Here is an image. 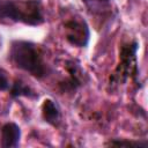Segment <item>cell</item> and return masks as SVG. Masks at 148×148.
Masks as SVG:
<instances>
[{
    "label": "cell",
    "mask_w": 148,
    "mask_h": 148,
    "mask_svg": "<svg viewBox=\"0 0 148 148\" xmlns=\"http://www.w3.org/2000/svg\"><path fill=\"white\" fill-rule=\"evenodd\" d=\"M12 95L14 97L16 96H34L31 89L29 87H27L23 82L21 81H16L12 88Z\"/></svg>",
    "instance_id": "8"
},
{
    "label": "cell",
    "mask_w": 148,
    "mask_h": 148,
    "mask_svg": "<svg viewBox=\"0 0 148 148\" xmlns=\"http://www.w3.org/2000/svg\"><path fill=\"white\" fill-rule=\"evenodd\" d=\"M136 50L138 44L135 42L123 46L120 52V62L112 76V81L123 83L128 77L136 75Z\"/></svg>",
    "instance_id": "3"
},
{
    "label": "cell",
    "mask_w": 148,
    "mask_h": 148,
    "mask_svg": "<svg viewBox=\"0 0 148 148\" xmlns=\"http://www.w3.org/2000/svg\"><path fill=\"white\" fill-rule=\"evenodd\" d=\"M21 138L20 127L14 123H7L1 130V142L3 147H17Z\"/></svg>",
    "instance_id": "5"
},
{
    "label": "cell",
    "mask_w": 148,
    "mask_h": 148,
    "mask_svg": "<svg viewBox=\"0 0 148 148\" xmlns=\"http://www.w3.org/2000/svg\"><path fill=\"white\" fill-rule=\"evenodd\" d=\"M10 58L21 69L36 77H43L46 74V67L38 47L25 40H16L12 44Z\"/></svg>",
    "instance_id": "2"
},
{
    "label": "cell",
    "mask_w": 148,
    "mask_h": 148,
    "mask_svg": "<svg viewBox=\"0 0 148 148\" xmlns=\"http://www.w3.org/2000/svg\"><path fill=\"white\" fill-rule=\"evenodd\" d=\"M42 113L44 120L51 125H57L60 121V110L58 105L51 99L44 101L42 106Z\"/></svg>",
    "instance_id": "6"
},
{
    "label": "cell",
    "mask_w": 148,
    "mask_h": 148,
    "mask_svg": "<svg viewBox=\"0 0 148 148\" xmlns=\"http://www.w3.org/2000/svg\"><path fill=\"white\" fill-rule=\"evenodd\" d=\"M8 87H9L8 79H7L5 72L0 71V90H6V89H8Z\"/></svg>",
    "instance_id": "9"
},
{
    "label": "cell",
    "mask_w": 148,
    "mask_h": 148,
    "mask_svg": "<svg viewBox=\"0 0 148 148\" xmlns=\"http://www.w3.org/2000/svg\"><path fill=\"white\" fill-rule=\"evenodd\" d=\"M65 34L67 40L79 47H83L89 40V28L80 17H73L65 23Z\"/></svg>",
    "instance_id": "4"
},
{
    "label": "cell",
    "mask_w": 148,
    "mask_h": 148,
    "mask_svg": "<svg viewBox=\"0 0 148 148\" xmlns=\"http://www.w3.org/2000/svg\"><path fill=\"white\" fill-rule=\"evenodd\" d=\"M88 10L92 14L104 15L111 9V0H82Z\"/></svg>",
    "instance_id": "7"
},
{
    "label": "cell",
    "mask_w": 148,
    "mask_h": 148,
    "mask_svg": "<svg viewBox=\"0 0 148 148\" xmlns=\"http://www.w3.org/2000/svg\"><path fill=\"white\" fill-rule=\"evenodd\" d=\"M0 21L38 25L44 22L42 7L36 0H0Z\"/></svg>",
    "instance_id": "1"
}]
</instances>
